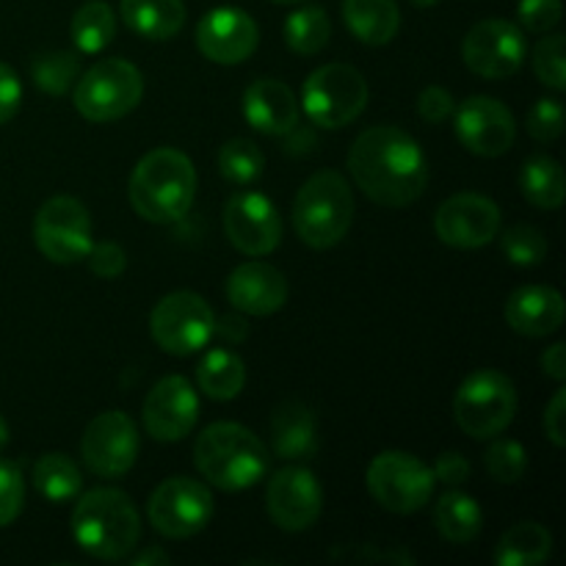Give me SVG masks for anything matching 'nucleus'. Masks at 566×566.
<instances>
[{"mask_svg":"<svg viewBox=\"0 0 566 566\" xmlns=\"http://www.w3.org/2000/svg\"><path fill=\"white\" fill-rule=\"evenodd\" d=\"M562 0H520L517 17L531 33H547L562 22Z\"/></svg>","mask_w":566,"mask_h":566,"instance_id":"nucleus-41","label":"nucleus"},{"mask_svg":"<svg viewBox=\"0 0 566 566\" xmlns=\"http://www.w3.org/2000/svg\"><path fill=\"white\" fill-rule=\"evenodd\" d=\"M354 219V197L335 169L315 171L296 193L293 227L310 249H332L346 238Z\"/></svg>","mask_w":566,"mask_h":566,"instance_id":"nucleus-5","label":"nucleus"},{"mask_svg":"<svg viewBox=\"0 0 566 566\" xmlns=\"http://www.w3.org/2000/svg\"><path fill=\"white\" fill-rule=\"evenodd\" d=\"M136 423L119 409L97 415L81 437V459L99 479H122L136 464Z\"/></svg>","mask_w":566,"mask_h":566,"instance_id":"nucleus-13","label":"nucleus"},{"mask_svg":"<svg viewBox=\"0 0 566 566\" xmlns=\"http://www.w3.org/2000/svg\"><path fill=\"white\" fill-rule=\"evenodd\" d=\"M534 72L545 86L564 92L566 88V64H564V36L551 33L539 39L534 48Z\"/></svg>","mask_w":566,"mask_h":566,"instance_id":"nucleus-38","label":"nucleus"},{"mask_svg":"<svg viewBox=\"0 0 566 566\" xmlns=\"http://www.w3.org/2000/svg\"><path fill=\"white\" fill-rule=\"evenodd\" d=\"M33 243L50 263L72 265L86 260L94 243L86 205L75 197L48 199L33 216Z\"/></svg>","mask_w":566,"mask_h":566,"instance_id":"nucleus-11","label":"nucleus"},{"mask_svg":"<svg viewBox=\"0 0 566 566\" xmlns=\"http://www.w3.org/2000/svg\"><path fill=\"white\" fill-rule=\"evenodd\" d=\"M219 169L224 180L235 182V186H249L263 175L265 158L258 144L249 142V138H230L219 149Z\"/></svg>","mask_w":566,"mask_h":566,"instance_id":"nucleus-35","label":"nucleus"},{"mask_svg":"<svg viewBox=\"0 0 566 566\" xmlns=\"http://www.w3.org/2000/svg\"><path fill=\"white\" fill-rule=\"evenodd\" d=\"M269 459L263 440L247 426L230 420L208 426L193 446L197 470L224 492H241L258 484L269 473Z\"/></svg>","mask_w":566,"mask_h":566,"instance_id":"nucleus-3","label":"nucleus"},{"mask_svg":"<svg viewBox=\"0 0 566 566\" xmlns=\"http://www.w3.org/2000/svg\"><path fill=\"white\" fill-rule=\"evenodd\" d=\"M22 103V83L9 64L0 61V125L11 122L20 111Z\"/></svg>","mask_w":566,"mask_h":566,"instance_id":"nucleus-44","label":"nucleus"},{"mask_svg":"<svg viewBox=\"0 0 566 566\" xmlns=\"http://www.w3.org/2000/svg\"><path fill=\"white\" fill-rule=\"evenodd\" d=\"M197 385L213 401H232L247 385L243 359L230 348H213L197 368Z\"/></svg>","mask_w":566,"mask_h":566,"instance_id":"nucleus-29","label":"nucleus"},{"mask_svg":"<svg viewBox=\"0 0 566 566\" xmlns=\"http://www.w3.org/2000/svg\"><path fill=\"white\" fill-rule=\"evenodd\" d=\"M528 133L536 142L547 144L562 138L564 133V105L558 97H542L528 114Z\"/></svg>","mask_w":566,"mask_h":566,"instance_id":"nucleus-40","label":"nucleus"},{"mask_svg":"<svg viewBox=\"0 0 566 566\" xmlns=\"http://www.w3.org/2000/svg\"><path fill=\"white\" fill-rule=\"evenodd\" d=\"M197 193V169L175 147L144 155L130 175V205L153 224H175L191 210Z\"/></svg>","mask_w":566,"mask_h":566,"instance_id":"nucleus-2","label":"nucleus"},{"mask_svg":"<svg viewBox=\"0 0 566 566\" xmlns=\"http://www.w3.org/2000/svg\"><path fill=\"white\" fill-rule=\"evenodd\" d=\"M453 116H457L453 130L468 153L479 155V158H497L512 149L517 125H514L512 111L501 99L475 94V97L464 99L459 108H453Z\"/></svg>","mask_w":566,"mask_h":566,"instance_id":"nucleus-15","label":"nucleus"},{"mask_svg":"<svg viewBox=\"0 0 566 566\" xmlns=\"http://www.w3.org/2000/svg\"><path fill=\"white\" fill-rule=\"evenodd\" d=\"M271 3H282V6H291V3H302V0H271Z\"/></svg>","mask_w":566,"mask_h":566,"instance_id":"nucleus-51","label":"nucleus"},{"mask_svg":"<svg viewBox=\"0 0 566 566\" xmlns=\"http://www.w3.org/2000/svg\"><path fill=\"white\" fill-rule=\"evenodd\" d=\"M260 31L252 14L235 6L208 11L197 25V48L213 64H241L258 50Z\"/></svg>","mask_w":566,"mask_h":566,"instance_id":"nucleus-20","label":"nucleus"},{"mask_svg":"<svg viewBox=\"0 0 566 566\" xmlns=\"http://www.w3.org/2000/svg\"><path fill=\"white\" fill-rule=\"evenodd\" d=\"M171 562V558H169V553H164V551H160V547H153V551H144V553H138V556L136 558H133V564H136V566H144V564H147V566H166V564H169Z\"/></svg>","mask_w":566,"mask_h":566,"instance_id":"nucleus-48","label":"nucleus"},{"mask_svg":"<svg viewBox=\"0 0 566 566\" xmlns=\"http://www.w3.org/2000/svg\"><path fill=\"white\" fill-rule=\"evenodd\" d=\"M523 31L509 20H484L468 31L462 42V59L479 77L501 81L520 72L525 61Z\"/></svg>","mask_w":566,"mask_h":566,"instance_id":"nucleus-14","label":"nucleus"},{"mask_svg":"<svg viewBox=\"0 0 566 566\" xmlns=\"http://www.w3.org/2000/svg\"><path fill=\"white\" fill-rule=\"evenodd\" d=\"M517 412V390L501 370H475L453 398L457 426L473 440H492L509 429Z\"/></svg>","mask_w":566,"mask_h":566,"instance_id":"nucleus-6","label":"nucleus"},{"mask_svg":"<svg viewBox=\"0 0 566 566\" xmlns=\"http://www.w3.org/2000/svg\"><path fill=\"white\" fill-rule=\"evenodd\" d=\"M77 75H81V64H77L75 53H66V50H50V53L36 55L31 61V77L44 94H61L70 92L75 86Z\"/></svg>","mask_w":566,"mask_h":566,"instance_id":"nucleus-34","label":"nucleus"},{"mask_svg":"<svg viewBox=\"0 0 566 566\" xmlns=\"http://www.w3.org/2000/svg\"><path fill=\"white\" fill-rule=\"evenodd\" d=\"M553 536L545 525L525 520L512 525L495 547L497 566H539L551 558Z\"/></svg>","mask_w":566,"mask_h":566,"instance_id":"nucleus-28","label":"nucleus"},{"mask_svg":"<svg viewBox=\"0 0 566 566\" xmlns=\"http://www.w3.org/2000/svg\"><path fill=\"white\" fill-rule=\"evenodd\" d=\"M149 332L160 352L175 357H191L202 352L216 332V315L199 293L175 291L155 304L149 315Z\"/></svg>","mask_w":566,"mask_h":566,"instance_id":"nucleus-10","label":"nucleus"},{"mask_svg":"<svg viewBox=\"0 0 566 566\" xmlns=\"http://www.w3.org/2000/svg\"><path fill=\"white\" fill-rule=\"evenodd\" d=\"M520 188L531 205L542 210H558L564 202V169L551 155H534L523 164L520 171Z\"/></svg>","mask_w":566,"mask_h":566,"instance_id":"nucleus-30","label":"nucleus"},{"mask_svg":"<svg viewBox=\"0 0 566 566\" xmlns=\"http://www.w3.org/2000/svg\"><path fill=\"white\" fill-rule=\"evenodd\" d=\"M86 260H88V269H92V274L103 276V280H116V276L127 269L125 249H122L119 243H111V241L92 243Z\"/></svg>","mask_w":566,"mask_h":566,"instance_id":"nucleus-42","label":"nucleus"},{"mask_svg":"<svg viewBox=\"0 0 566 566\" xmlns=\"http://www.w3.org/2000/svg\"><path fill=\"white\" fill-rule=\"evenodd\" d=\"M484 464L497 484H517L528 473V451L514 440H497L486 448Z\"/></svg>","mask_w":566,"mask_h":566,"instance_id":"nucleus-37","label":"nucleus"},{"mask_svg":"<svg viewBox=\"0 0 566 566\" xmlns=\"http://www.w3.org/2000/svg\"><path fill=\"white\" fill-rule=\"evenodd\" d=\"M33 486L48 503L75 501L81 495V468L66 453H44L33 464Z\"/></svg>","mask_w":566,"mask_h":566,"instance_id":"nucleus-31","label":"nucleus"},{"mask_svg":"<svg viewBox=\"0 0 566 566\" xmlns=\"http://www.w3.org/2000/svg\"><path fill=\"white\" fill-rule=\"evenodd\" d=\"M243 116L265 136H287L298 125V103L282 81L260 77L243 94Z\"/></svg>","mask_w":566,"mask_h":566,"instance_id":"nucleus-22","label":"nucleus"},{"mask_svg":"<svg viewBox=\"0 0 566 566\" xmlns=\"http://www.w3.org/2000/svg\"><path fill=\"white\" fill-rule=\"evenodd\" d=\"M434 470L403 451H385L370 462L365 484L370 497L392 514L420 512L434 495Z\"/></svg>","mask_w":566,"mask_h":566,"instance_id":"nucleus-9","label":"nucleus"},{"mask_svg":"<svg viewBox=\"0 0 566 566\" xmlns=\"http://www.w3.org/2000/svg\"><path fill=\"white\" fill-rule=\"evenodd\" d=\"M149 523L166 539H191L208 528L213 517V495L199 481L175 475L149 497Z\"/></svg>","mask_w":566,"mask_h":566,"instance_id":"nucleus-12","label":"nucleus"},{"mask_svg":"<svg viewBox=\"0 0 566 566\" xmlns=\"http://www.w3.org/2000/svg\"><path fill=\"white\" fill-rule=\"evenodd\" d=\"M144 426L158 442H180L199 420V396L186 376H166L144 401Z\"/></svg>","mask_w":566,"mask_h":566,"instance_id":"nucleus-19","label":"nucleus"},{"mask_svg":"<svg viewBox=\"0 0 566 566\" xmlns=\"http://www.w3.org/2000/svg\"><path fill=\"white\" fill-rule=\"evenodd\" d=\"M6 442H9V423H6V418L0 415V448H3Z\"/></svg>","mask_w":566,"mask_h":566,"instance_id":"nucleus-49","label":"nucleus"},{"mask_svg":"<svg viewBox=\"0 0 566 566\" xmlns=\"http://www.w3.org/2000/svg\"><path fill=\"white\" fill-rule=\"evenodd\" d=\"M545 434L556 448L566 446V390H558L545 412Z\"/></svg>","mask_w":566,"mask_h":566,"instance_id":"nucleus-46","label":"nucleus"},{"mask_svg":"<svg viewBox=\"0 0 566 566\" xmlns=\"http://www.w3.org/2000/svg\"><path fill=\"white\" fill-rule=\"evenodd\" d=\"M265 506H269L271 520L282 531H307L318 523L321 509H324V492H321L318 479L302 464H287L276 470L265 490Z\"/></svg>","mask_w":566,"mask_h":566,"instance_id":"nucleus-17","label":"nucleus"},{"mask_svg":"<svg viewBox=\"0 0 566 566\" xmlns=\"http://www.w3.org/2000/svg\"><path fill=\"white\" fill-rule=\"evenodd\" d=\"M332 36L329 17L321 6H302L285 20V42L293 53L315 55L326 48Z\"/></svg>","mask_w":566,"mask_h":566,"instance_id":"nucleus-33","label":"nucleus"},{"mask_svg":"<svg viewBox=\"0 0 566 566\" xmlns=\"http://www.w3.org/2000/svg\"><path fill=\"white\" fill-rule=\"evenodd\" d=\"M144 97V77L125 59H103L75 81V111L88 122H116Z\"/></svg>","mask_w":566,"mask_h":566,"instance_id":"nucleus-7","label":"nucleus"},{"mask_svg":"<svg viewBox=\"0 0 566 566\" xmlns=\"http://www.w3.org/2000/svg\"><path fill=\"white\" fill-rule=\"evenodd\" d=\"M564 296L551 285H525L509 296L506 321L517 335L547 337L562 329Z\"/></svg>","mask_w":566,"mask_h":566,"instance_id":"nucleus-23","label":"nucleus"},{"mask_svg":"<svg viewBox=\"0 0 566 566\" xmlns=\"http://www.w3.org/2000/svg\"><path fill=\"white\" fill-rule=\"evenodd\" d=\"M116 36V14L103 0H88L72 17V42L81 53H99Z\"/></svg>","mask_w":566,"mask_h":566,"instance_id":"nucleus-32","label":"nucleus"},{"mask_svg":"<svg viewBox=\"0 0 566 566\" xmlns=\"http://www.w3.org/2000/svg\"><path fill=\"white\" fill-rule=\"evenodd\" d=\"M348 171L359 191L381 208H407L429 186V160L407 130L376 125L348 149Z\"/></svg>","mask_w":566,"mask_h":566,"instance_id":"nucleus-1","label":"nucleus"},{"mask_svg":"<svg viewBox=\"0 0 566 566\" xmlns=\"http://www.w3.org/2000/svg\"><path fill=\"white\" fill-rule=\"evenodd\" d=\"M501 249L509 263L520 265V269H534V265L545 263L551 247H547V238L542 235V230L531 224H517L503 232Z\"/></svg>","mask_w":566,"mask_h":566,"instance_id":"nucleus-36","label":"nucleus"},{"mask_svg":"<svg viewBox=\"0 0 566 566\" xmlns=\"http://www.w3.org/2000/svg\"><path fill=\"white\" fill-rule=\"evenodd\" d=\"M302 105L313 125L340 130L368 105V83L352 64H324L304 81Z\"/></svg>","mask_w":566,"mask_h":566,"instance_id":"nucleus-8","label":"nucleus"},{"mask_svg":"<svg viewBox=\"0 0 566 566\" xmlns=\"http://www.w3.org/2000/svg\"><path fill=\"white\" fill-rule=\"evenodd\" d=\"M542 370H545L551 379L564 381L566 379V346L564 343H553L545 354H542Z\"/></svg>","mask_w":566,"mask_h":566,"instance_id":"nucleus-47","label":"nucleus"},{"mask_svg":"<svg viewBox=\"0 0 566 566\" xmlns=\"http://www.w3.org/2000/svg\"><path fill=\"white\" fill-rule=\"evenodd\" d=\"M224 232L238 252L263 258L280 247L282 219L265 193L238 191L227 199Z\"/></svg>","mask_w":566,"mask_h":566,"instance_id":"nucleus-16","label":"nucleus"},{"mask_svg":"<svg viewBox=\"0 0 566 566\" xmlns=\"http://www.w3.org/2000/svg\"><path fill=\"white\" fill-rule=\"evenodd\" d=\"M122 20L133 33L153 42H166L177 36L186 25L182 0H122Z\"/></svg>","mask_w":566,"mask_h":566,"instance_id":"nucleus-25","label":"nucleus"},{"mask_svg":"<svg viewBox=\"0 0 566 566\" xmlns=\"http://www.w3.org/2000/svg\"><path fill=\"white\" fill-rule=\"evenodd\" d=\"M453 108H457V103H453L451 92L442 86H429L420 92L418 97V111L420 116H423L429 125H442V122H448L453 116Z\"/></svg>","mask_w":566,"mask_h":566,"instance_id":"nucleus-43","label":"nucleus"},{"mask_svg":"<svg viewBox=\"0 0 566 566\" xmlns=\"http://www.w3.org/2000/svg\"><path fill=\"white\" fill-rule=\"evenodd\" d=\"M227 298L238 313L247 315H274L285 307L287 302V280L282 276L280 269L269 263H252L238 265L227 280Z\"/></svg>","mask_w":566,"mask_h":566,"instance_id":"nucleus-21","label":"nucleus"},{"mask_svg":"<svg viewBox=\"0 0 566 566\" xmlns=\"http://www.w3.org/2000/svg\"><path fill=\"white\" fill-rule=\"evenodd\" d=\"M481 525H484V512L464 492L451 490L434 503V528L451 545H470L479 539Z\"/></svg>","mask_w":566,"mask_h":566,"instance_id":"nucleus-27","label":"nucleus"},{"mask_svg":"<svg viewBox=\"0 0 566 566\" xmlns=\"http://www.w3.org/2000/svg\"><path fill=\"white\" fill-rule=\"evenodd\" d=\"M72 536L88 556L119 562L138 545L142 517L125 492L99 486L81 495L72 509Z\"/></svg>","mask_w":566,"mask_h":566,"instance_id":"nucleus-4","label":"nucleus"},{"mask_svg":"<svg viewBox=\"0 0 566 566\" xmlns=\"http://www.w3.org/2000/svg\"><path fill=\"white\" fill-rule=\"evenodd\" d=\"M434 479L448 486H459L470 479V462L457 451H448L437 459L434 464Z\"/></svg>","mask_w":566,"mask_h":566,"instance_id":"nucleus-45","label":"nucleus"},{"mask_svg":"<svg viewBox=\"0 0 566 566\" xmlns=\"http://www.w3.org/2000/svg\"><path fill=\"white\" fill-rule=\"evenodd\" d=\"M343 20L359 42L381 48L396 39L401 11L396 0H343Z\"/></svg>","mask_w":566,"mask_h":566,"instance_id":"nucleus-26","label":"nucleus"},{"mask_svg":"<svg viewBox=\"0 0 566 566\" xmlns=\"http://www.w3.org/2000/svg\"><path fill=\"white\" fill-rule=\"evenodd\" d=\"M434 230L453 249H481L501 232V208L481 193H453L437 208Z\"/></svg>","mask_w":566,"mask_h":566,"instance_id":"nucleus-18","label":"nucleus"},{"mask_svg":"<svg viewBox=\"0 0 566 566\" xmlns=\"http://www.w3.org/2000/svg\"><path fill=\"white\" fill-rule=\"evenodd\" d=\"M412 6H418V9H431V6H437L440 0H409Z\"/></svg>","mask_w":566,"mask_h":566,"instance_id":"nucleus-50","label":"nucleus"},{"mask_svg":"<svg viewBox=\"0 0 566 566\" xmlns=\"http://www.w3.org/2000/svg\"><path fill=\"white\" fill-rule=\"evenodd\" d=\"M25 506V481L14 462L0 459V528L14 523Z\"/></svg>","mask_w":566,"mask_h":566,"instance_id":"nucleus-39","label":"nucleus"},{"mask_svg":"<svg viewBox=\"0 0 566 566\" xmlns=\"http://www.w3.org/2000/svg\"><path fill=\"white\" fill-rule=\"evenodd\" d=\"M271 448L276 457L304 462L318 451V426L315 415L304 403L285 401L271 415Z\"/></svg>","mask_w":566,"mask_h":566,"instance_id":"nucleus-24","label":"nucleus"}]
</instances>
